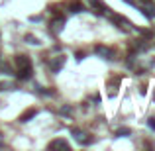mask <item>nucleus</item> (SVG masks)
Instances as JSON below:
<instances>
[{"label": "nucleus", "mask_w": 155, "mask_h": 151, "mask_svg": "<svg viewBox=\"0 0 155 151\" xmlns=\"http://www.w3.org/2000/svg\"><path fill=\"white\" fill-rule=\"evenodd\" d=\"M71 133H73V137H75V141H79L81 145H88V143H92V137L88 136L87 132H83V130L73 128V130H71Z\"/></svg>", "instance_id": "f03ea898"}, {"label": "nucleus", "mask_w": 155, "mask_h": 151, "mask_svg": "<svg viewBox=\"0 0 155 151\" xmlns=\"http://www.w3.org/2000/svg\"><path fill=\"white\" fill-rule=\"evenodd\" d=\"M71 112H73V106H61L59 108V114H63V116H69Z\"/></svg>", "instance_id": "ddd939ff"}, {"label": "nucleus", "mask_w": 155, "mask_h": 151, "mask_svg": "<svg viewBox=\"0 0 155 151\" xmlns=\"http://www.w3.org/2000/svg\"><path fill=\"white\" fill-rule=\"evenodd\" d=\"M65 61H67V57H65V55H57V57H53V59H51V63H49L51 73H59L61 69H63Z\"/></svg>", "instance_id": "7ed1b4c3"}, {"label": "nucleus", "mask_w": 155, "mask_h": 151, "mask_svg": "<svg viewBox=\"0 0 155 151\" xmlns=\"http://www.w3.org/2000/svg\"><path fill=\"white\" fill-rule=\"evenodd\" d=\"M71 12H73V14H81V12H83V6H81L79 2L71 4Z\"/></svg>", "instance_id": "f8f14e48"}, {"label": "nucleus", "mask_w": 155, "mask_h": 151, "mask_svg": "<svg viewBox=\"0 0 155 151\" xmlns=\"http://www.w3.org/2000/svg\"><path fill=\"white\" fill-rule=\"evenodd\" d=\"M128 133H132V130H130V128H120V130L116 132V136L122 137V136H128Z\"/></svg>", "instance_id": "4468645a"}, {"label": "nucleus", "mask_w": 155, "mask_h": 151, "mask_svg": "<svg viewBox=\"0 0 155 151\" xmlns=\"http://www.w3.org/2000/svg\"><path fill=\"white\" fill-rule=\"evenodd\" d=\"M88 6H91V10L96 12V14H102V16H110V14H112V10L106 6L102 0H88Z\"/></svg>", "instance_id": "f257e3e1"}, {"label": "nucleus", "mask_w": 155, "mask_h": 151, "mask_svg": "<svg viewBox=\"0 0 155 151\" xmlns=\"http://www.w3.org/2000/svg\"><path fill=\"white\" fill-rule=\"evenodd\" d=\"M140 10H141V14H143L145 18H149V20L155 18V6H151V4H145V6H141Z\"/></svg>", "instance_id": "0eeeda50"}, {"label": "nucleus", "mask_w": 155, "mask_h": 151, "mask_svg": "<svg viewBox=\"0 0 155 151\" xmlns=\"http://www.w3.org/2000/svg\"><path fill=\"white\" fill-rule=\"evenodd\" d=\"M18 77L20 80H28V79H31V67H24V69H18Z\"/></svg>", "instance_id": "6e6552de"}, {"label": "nucleus", "mask_w": 155, "mask_h": 151, "mask_svg": "<svg viewBox=\"0 0 155 151\" xmlns=\"http://www.w3.org/2000/svg\"><path fill=\"white\" fill-rule=\"evenodd\" d=\"M94 53H96V55H100L102 59H114V49H112V47L96 45V47H94Z\"/></svg>", "instance_id": "20e7f679"}, {"label": "nucleus", "mask_w": 155, "mask_h": 151, "mask_svg": "<svg viewBox=\"0 0 155 151\" xmlns=\"http://www.w3.org/2000/svg\"><path fill=\"white\" fill-rule=\"evenodd\" d=\"M153 102H155V96H153Z\"/></svg>", "instance_id": "f3484780"}, {"label": "nucleus", "mask_w": 155, "mask_h": 151, "mask_svg": "<svg viewBox=\"0 0 155 151\" xmlns=\"http://www.w3.org/2000/svg\"><path fill=\"white\" fill-rule=\"evenodd\" d=\"M63 26H65V18L63 16L51 20V31L53 34H61V31H63Z\"/></svg>", "instance_id": "39448f33"}, {"label": "nucleus", "mask_w": 155, "mask_h": 151, "mask_svg": "<svg viewBox=\"0 0 155 151\" xmlns=\"http://www.w3.org/2000/svg\"><path fill=\"white\" fill-rule=\"evenodd\" d=\"M35 114H38V110H30V112H26V114L22 116V120H20V122H28L30 118H34Z\"/></svg>", "instance_id": "9b49d317"}, {"label": "nucleus", "mask_w": 155, "mask_h": 151, "mask_svg": "<svg viewBox=\"0 0 155 151\" xmlns=\"http://www.w3.org/2000/svg\"><path fill=\"white\" fill-rule=\"evenodd\" d=\"M55 147H63V149H67L69 147V143L65 140H55V141H51L49 143V149H55Z\"/></svg>", "instance_id": "1a4fd4ad"}, {"label": "nucleus", "mask_w": 155, "mask_h": 151, "mask_svg": "<svg viewBox=\"0 0 155 151\" xmlns=\"http://www.w3.org/2000/svg\"><path fill=\"white\" fill-rule=\"evenodd\" d=\"M26 43H30V45H39L41 41H38V38H34V35H26Z\"/></svg>", "instance_id": "9d476101"}, {"label": "nucleus", "mask_w": 155, "mask_h": 151, "mask_svg": "<svg viewBox=\"0 0 155 151\" xmlns=\"http://www.w3.org/2000/svg\"><path fill=\"white\" fill-rule=\"evenodd\" d=\"M14 63H16V67H18V69L31 67V59H30V57H26V55H18V57L14 59Z\"/></svg>", "instance_id": "423d86ee"}, {"label": "nucleus", "mask_w": 155, "mask_h": 151, "mask_svg": "<svg viewBox=\"0 0 155 151\" xmlns=\"http://www.w3.org/2000/svg\"><path fill=\"white\" fill-rule=\"evenodd\" d=\"M147 126H149V128H151V130H155V118H149Z\"/></svg>", "instance_id": "2eb2a0df"}, {"label": "nucleus", "mask_w": 155, "mask_h": 151, "mask_svg": "<svg viewBox=\"0 0 155 151\" xmlns=\"http://www.w3.org/2000/svg\"><path fill=\"white\" fill-rule=\"evenodd\" d=\"M2 145H4V141H2V136H0V147H2Z\"/></svg>", "instance_id": "dca6fc26"}]
</instances>
